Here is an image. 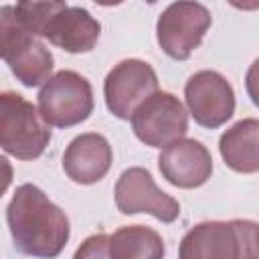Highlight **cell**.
Here are the masks:
<instances>
[{
  "label": "cell",
  "instance_id": "5bb4252c",
  "mask_svg": "<svg viewBox=\"0 0 259 259\" xmlns=\"http://www.w3.org/2000/svg\"><path fill=\"white\" fill-rule=\"evenodd\" d=\"M219 152L233 172H259V119L247 117L225 130L219 140Z\"/></svg>",
  "mask_w": 259,
  "mask_h": 259
},
{
  "label": "cell",
  "instance_id": "4fadbf2b",
  "mask_svg": "<svg viewBox=\"0 0 259 259\" xmlns=\"http://www.w3.org/2000/svg\"><path fill=\"white\" fill-rule=\"evenodd\" d=\"M113 152L105 136L87 132L71 140L63 154V170L77 184H95L111 168Z\"/></svg>",
  "mask_w": 259,
  "mask_h": 259
},
{
  "label": "cell",
  "instance_id": "ac0fdd59",
  "mask_svg": "<svg viewBox=\"0 0 259 259\" xmlns=\"http://www.w3.org/2000/svg\"><path fill=\"white\" fill-rule=\"evenodd\" d=\"M257 245H259V225H257Z\"/></svg>",
  "mask_w": 259,
  "mask_h": 259
},
{
  "label": "cell",
  "instance_id": "7c38bea8",
  "mask_svg": "<svg viewBox=\"0 0 259 259\" xmlns=\"http://www.w3.org/2000/svg\"><path fill=\"white\" fill-rule=\"evenodd\" d=\"M101 34V24L91 16L89 10L81 6H69L67 2L49 18L40 38L67 53H89L97 45Z\"/></svg>",
  "mask_w": 259,
  "mask_h": 259
},
{
  "label": "cell",
  "instance_id": "ba28073f",
  "mask_svg": "<svg viewBox=\"0 0 259 259\" xmlns=\"http://www.w3.org/2000/svg\"><path fill=\"white\" fill-rule=\"evenodd\" d=\"M158 91V75L142 59L119 61L103 83L105 105L117 119H132L134 111Z\"/></svg>",
  "mask_w": 259,
  "mask_h": 259
},
{
  "label": "cell",
  "instance_id": "5b68a950",
  "mask_svg": "<svg viewBox=\"0 0 259 259\" xmlns=\"http://www.w3.org/2000/svg\"><path fill=\"white\" fill-rule=\"evenodd\" d=\"M36 109L47 125L73 127L93 113L91 83L75 71H59L40 87Z\"/></svg>",
  "mask_w": 259,
  "mask_h": 259
},
{
  "label": "cell",
  "instance_id": "7a4b0ae2",
  "mask_svg": "<svg viewBox=\"0 0 259 259\" xmlns=\"http://www.w3.org/2000/svg\"><path fill=\"white\" fill-rule=\"evenodd\" d=\"M178 259H259L257 223L241 219L198 223L182 237Z\"/></svg>",
  "mask_w": 259,
  "mask_h": 259
},
{
  "label": "cell",
  "instance_id": "6da1fadb",
  "mask_svg": "<svg viewBox=\"0 0 259 259\" xmlns=\"http://www.w3.org/2000/svg\"><path fill=\"white\" fill-rule=\"evenodd\" d=\"M6 223L14 249L34 259L59 257L71 237L65 210L28 182L16 186L6 206Z\"/></svg>",
  "mask_w": 259,
  "mask_h": 259
},
{
  "label": "cell",
  "instance_id": "8fae6325",
  "mask_svg": "<svg viewBox=\"0 0 259 259\" xmlns=\"http://www.w3.org/2000/svg\"><path fill=\"white\" fill-rule=\"evenodd\" d=\"M158 168L172 186L198 188L212 174V158L202 142L182 138L160 152Z\"/></svg>",
  "mask_w": 259,
  "mask_h": 259
},
{
  "label": "cell",
  "instance_id": "52a82bcc",
  "mask_svg": "<svg viewBox=\"0 0 259 259\" xmlns=\"http://www.w3.org/2000/svg\"><path fill=\"white\" fill-rule=\"evenodd\" d=\"M130 121L136 138L150 148H166L182 140L188 132V113L182 101L168 91L148 97Z\"/></svg>",
  "mask_w": 259,
  "mask_h": 259
},
{
  "label": "cell",
  "instance_id": "30bf717a",
  "mask_svg": "<svg viewBox=\"0 0 259 259\" xmlns=\"http://www.w3.org/2000/svg\"><path fill=\"white\" fill-rule=\"evenodd\" d=\"M184 99L190 115L202 127L214 130L235 113L233 85L217 71H196L184 85Z\"/></svg>",
  "mask_w": 259,
  "mask_h": 259
},
{
  "label": "cell",
  "instance_id": "8992f818",
  "mask_svg": "<svg viewBox=\"0 0 259 259\" xmlns=\"http://www.w3.org/2000/svg\"><path fill=\"white\" fill-rule=\"evenodd\" d=\"M210 12L200 2H172L156 22L160 49L174 61H186L200 47L210 28Z\"/></svg>",
  "mask_w": 259,
  "mask_h": 259
},
{
  "label": "cell",
  "instance_id": "9c48e42d",
  "mask_svg": "<svg viewBox=\"0 0 259 259\" xmlns=\"http://www.w3.org/2000/svg\"><path fill=\"white\" fill-rule=\"evenodd\" d=\"M115 206L121 214L146 212L162 223H174L180 217L176 198L160 190L152 174L142 166H132L121 172L115 182Z\"/></svg>",
  "mask_w": 259,
  "mask_h": 259
},
{
  "label": "cell",
  "instance_id": "277c9868",
  "mask_svg": "<svg viewBox=\"0 0 259 259\" xmlns=\"http://www.w3.org/2000/svg\"><path fill=\"white\" fill-rule=\"evenodd\" d=\"M51 142L38 109L20 93L4 91L0 95V146L16 160H36Z\"/></svg>",
  "mask_w": 259,
  "mask_h": 259
},
{
  "label": "cell",
  "instance_id": "2e32d148",
  "mask_svg": "<svg viewBox=\"0 0 259 259\" xmlns=\"http://www.w3.org/2000/svg\"><path fill=\"white\" fill-rule=\"evenodd\" d=\"M73 259H111L109 257V235L99 233L87 237L75 251Z\"/></svg>",
  "mask_w": 259,
  "mask_h": 259
},
{
  "label": "cell",
  "instance_id": "9a60e30c",
  "mask_svg": "<svg viewBox=\"0 0 259 259\" xmlns=\"http://www.w3.org/2000/svg\"><path fill=\"white\" fill-rule=\"evenodd\" d=\"M111 259H164V241L158 231L144 225L119 227L109 235Z\"/></svg>",
  "mask_w": 259,
  "mask_h": 259
},
{
  "label": "cell",
  "instance_id": "3957f363",
  "mask_svg": "<svg viewBox=\"0 0 259 259\" xmlns=\"http://www.w3.org/2000/svg\"><path fill=\"white\" fill-rule=\"evenodd\" d=\"M0 55L24 87H38L51 79L55 59L14 14V6L0 8Z\"/></svg>",
  "mask_w": 259,
  "mask_h": 259
},
{
  "label": "cell",
  "instance_id": "e0dca14e",
  "mask_svg": "<svg viewBox=\"0 0 259 259\" xmlns=\"http://www.w3.org/2000/svg\"><path fill=\"white\" fill-rule=\"evenodd\" d=\"M245 89H247V95H249V99L253 101V105L259 107V59H255L253 65L247 69V75H245Z\"/></svg>",
  "mask_w": 259,
  "mask_h": 259
}]
</instances>
